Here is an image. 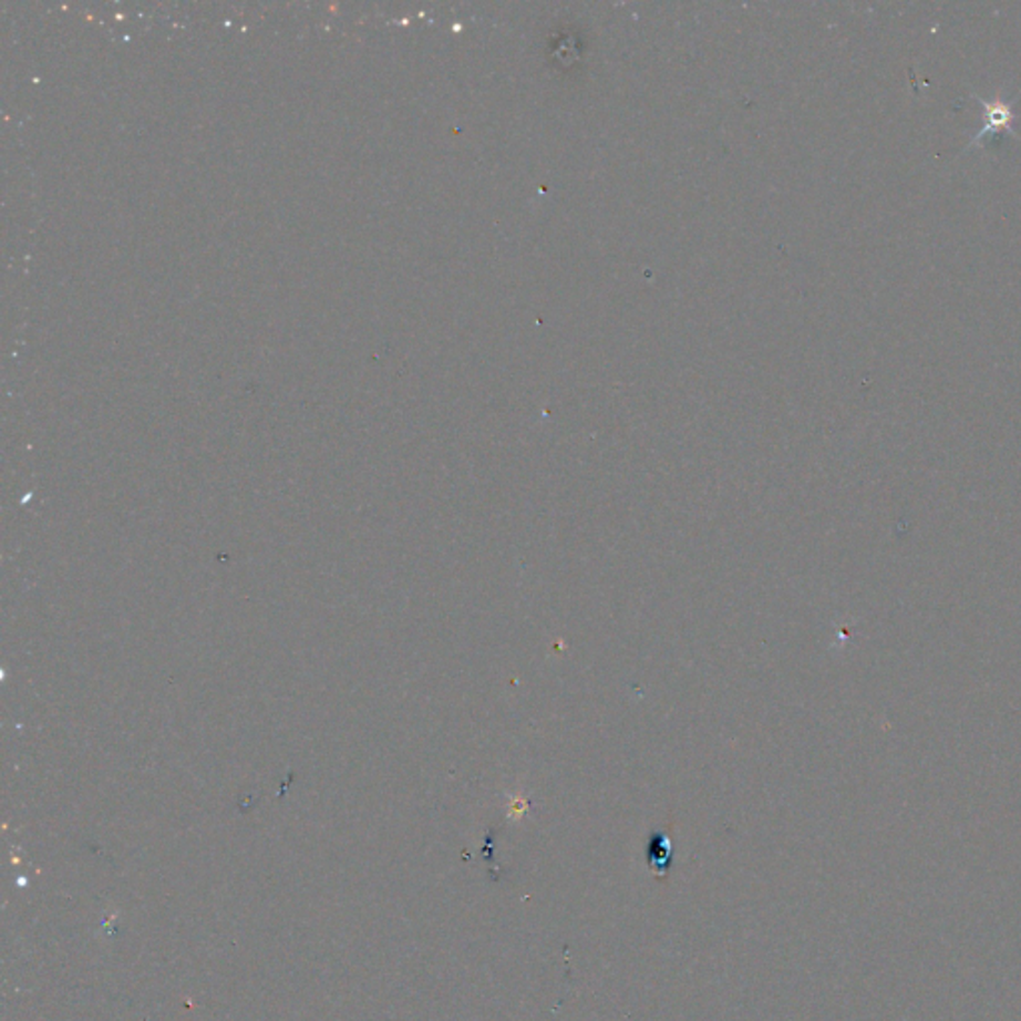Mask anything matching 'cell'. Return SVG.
<instances>
[{
    "instance_id": "1",
    "label": "cell",
    "mask_w": 1021,
    "mask_h": 1021,
    "mask_svg": "<svg viewBox=\"0 0 1021 1021\" xmlns=\"http://www.w3.org/2000/svg\"><path fill=\"white\" fill-rule=\"evenodd\" d=\"M976 101L981 102V106H983V126L971 138V146L983 141V138H991L998 132H1013V128H1011L1013 126V101H1005V99L986 101L981 96H976Z\"/></svg>"
}]
</instances>
